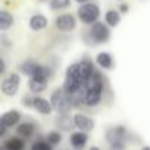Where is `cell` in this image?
<instances>
[{
  "label": "cell",
  "mask_w": 150,
  "mask_h": 150,
  "mask_svg": "<svg viewBox=\"0 0 150 150\" xmlns=\"http://www.w3.org/2000/svg\"><path fill=\"white\" fill-rule=\"evenodd\" d=\"M141 150H150V146H143Z\"/></svg>",
  "instance_id": "1f68e13d"
},
{
  "label": "cell",
  "mask_w": 150,
  "mask_h": 150,
  "mask_svg": "<svg viewBox=\"0 0 150 150\" xmlns=\"http://www.w3.org/2000/svg\"><path fill=\"white\" fill-rule=\"evenodd\" d=\"M5 71H6V65H5V60H3V59H0V72L3 74Z\"/></svg>",
  "instance_id": "83f0119b"
},
{
  "label": "cell",
  "mask_w": 150,
  "mask_h": 150,
  "mask_svg": "<svg viewBox=\"0 0 150 150\" xmlns=\"http://www.w3.org/2000/svg\"><path fill=\"white\" fill-rule=\"evenodd\" d=\"M110 150H125V140H119L110 144Z\"/></svg>",
  "instance_id": "484cf974"
},
{
  "label": "cell",
  "mask_w": 150,
  "mask_h": 150,
  "mask_svg": "<svg viewBox=\"0 0 150 150\" xmlns=\"http://www.w3.org/2000/svg\"><path fill=\"white\" fill-rule=\"evenodd\" d=\"M72 121H74V125L83 132H90L94 128V121L84 113H75Z\"/></svg>",
  "instance_id": "8992f818"
},
{
  "label": "cell",
  "mask_w": 150,
  "mask_h": 150,
  "mask_svg": "<svg viewBox=\"0 0 150 150\" xmlns=\"http://www.w3.org/2000/svg\"><path fill=\"white\" fill-rule=\"evenodd\" d=\"M75 25H77V21H75V18L72 15H60L57 19H56V27L57 30L60 31H72L75 28Z\"/></svg>",
  "instance_id": "ba28073f"
},
{
  "label": "cell",
  "mask_w": 150,
  "mask_h": 150,
  "mask_svg": "<svg viewBox=\"0 0 150 150\" xmlns=\"http://www.w3.org/2000/svg\"><path fill=\"white\" fill-rule=\"evenodd\" d=\"M77 2H80V3H84V5H86V2H88V0H77Z\"/></svg>",
  "instance_id": "d6a6232c"
},
{
  "label": "cell",
  "mask_w": 150,
  "mask_h": 150,
  "mask_svg": "<svg viewBox=\"0 0 150 150\" xmlns=\"http://www.w3.org/2000/svg\"><path fill=\"white\" fill-rule=\"evenodd\" d=\"M96 63L103 68V69H109L112 68L113 65V59H112V54L108 53V52H100L97 56H96Z\"/></svg>",
  "instance_id": "9a60e30c"
},
{
  "label": "cell",
  "mask_w": 150,
  "mask_h": 150,
  "mask_svg": "<svg viewBox=\"0 0 150 150\" xmlns=\"http://www.w3.org/2000/svg\"><path fill=\"white\" fill-rule=\"evenodd\" d=\"M69 6V0H52L50 2V8L53 11H59V9H65Z\"/></svg>",
  "instance_id": "cb8c5ba5"
},
{
  "label": "cell",
  "mask_w": 150,
  "mask_h": 150,
  "mask_svg": "<svg viewBox=\"0 0 150 150\" xmlns=\"http://www.w3.org/2000/svg\"><path fill=\"white\" fill-rule=\"evenodd\" d=\"M105 21H106V24L109 27H116L119 24V21H121V15L116 11H109L105 15Z\"/></svg>",
  "instance_id": "ffe728a7"
},
{
  "label": "cell",
  "mask_w": 150,
  "mask_h": 150,
  "mask_svg": "<svg viewBox=\"0 0 150 150\" xmlns=\"http://www.w3.org/2000/svg\"><path fill=\"white\" fill-rule=\"evenodd\" d=\"M121 12H124V13L128 12V6L127 5H121Z\"/></svg>",
  "instance_id": "f546056e"
},
{
  "label": "cell",
  "mask_w": 150,
  "mask_h": 150,
  "mask_svg": "<svg viewBox=\"0 0 150 150\" xmlns=\"http://www.w3.org/2000/svg\"><path fill=\"white\" fill-rule=\"evenodd\" d=\"M31 150H52V146L47 141H37V143H34Z\"/></svg>",
  "instance_id": "d4e9b609"
},
{
  "label": "cell",
  "mask_w": 150,
  "mask_h": 150,
  "mask_svg": "<svg viewBox=\"0 0 150 150\" xmlns=\"http://www.w3.org/2000/svg\"><path fill=\"white\" fill-rule=\"evenodd\" d=\"M28 87H30V91H31V93H41V91H44V90H46L47 83H41V81L30 80Z\"/></svg>",
  "instance_id": "44dd1931"
},
{
  "label": "cell",
  "mask_w": 150,
  "mask_h": 150,
  "mask_svg": "<svg viewBox=\"0 0 150 150\" xmlns=\"http://www.w3.org/2000/svg\"><path fill=\"white\" fill-rule=\"evenodd\" d=\"M125 137H127V129L122 125L113 127V128L106 131V140H108L109 144H112L115 141H119V140H125Z\"/></svg>",
  "instance_id": "9c48e42d"
},
{
  "label": "cell",
  "mask_w": 150,
  "mask_h": 150,
  "mask_svg": "<svg viewBox=\"0 0 150 150\" xmlns=\"http://www.w3.org/2000/svg\"><path fill=\"white\" fill-rule=\"evenodd\" d=\"M72 147L75 149H83L86 147L87 141H88V135L87 132H83V131H77V132H72L71 134V138H69Z\"/></svg>",
  "instance_id": "7c38bea8"
},
{
  "label": "cell",
  "mask_w": 150,
  "mask_h": 150,
  "mask_svg": "<svg viewBox=\"0 0 150 150\" xmlns=\"http://www.w3.org/2000/svg\"><path fill=\"white\" fill-rule=\"evenodd\" d=\"M25 141L18 137H11L5 141V150H24Z\"/></svg>",
  "instance_id": "e0dca14e"
},
{
  "label": "cell",
  "mask_w": 150,
  "mask_h": 150,
  "mask_svg": "<svg viewBox=\"0 0 150 150\" xmlns=\"http://www.w3.org/2000/svg\"><path fill=\"white\" fill-rule=\"evenodd\" d=\"M22 103H24L27 108H33V106H34V97L25 96V97H22Z\"/></svg>",
  "instance_id": "4316f807"
},
{
  "label": "cell",
  "mask_w": 150,
  "mask_h": 150,
  "mask_svg": "<svg viewBox=\"0 0 150 150\" xmlns=\"http://www.w3.org/2000/svg\"><path fill=\"white\" fill-rule=\"evenodd\" d=\"M19 121H21V113L18 110L12 109V110H8V112H5L2 115L0 124L5 125V127H13V125L19 124Z\"/></svg>",
  "instance_id": "30bf717a"
},
{
  "label": "cell",
  "mask_w": 150,
  "mask_h": 150,
  "mask_svg": "<svg viewBox=\"0 0 150 150\" xmlns=\"http://www.w3.org/2000/svg\"><path fill=\"white\" fill-rule=\"evenodd\" d=\"M50 102H52V106L53 109L57 112V113H68L71 110V102L65 93L63 88H56L53 93H52V97H50Z\"/></svg>",
  "instance_id": "7a4b0ae2"
},
{
  "label": "cell",
  "mask_w": 150,
  "mask_h": 150,
  "mask_svg": "<svg viewBox=\"0 0 150 150\" xmlns=\"http://www.w3.org/2000/svg\"><path fill=\"white\" fill-rule=\"evenodd\" d=\"M78 16L84 24H96L100 16V9L94 3H86V5L80 6Z\"/></svg>",
  "instance_id": "3957f363"
},
{
  "label": "cell",
  "mask_w": 150,
  "mask_h": 150,
  "mask_svg": "<svg viewBox=\"0 0 150 150\" xmlns=\"http://www.w3.org/2000/svg\"><path fill=\"white\" fill-rule=\"evenodd\" d=\"M90 35H91V38L96 43H105V41L109 40L110 31H109V28L103 22H96L90 28Z\"/></svg>",
  "instance_id": "5b68a950"
},
{
  "label": "cell",
  "mask_w": 150,
  "mask_h": 150,
  "mask_svg": "<svg viewBox=\"0 0 150 150\" xmlns=\"http://www.w3.org/2000/svg\"><path fill=\"white\" fill-rule=\"evenodd\" d=\"M46 140H47V143H49L50 146L59 144V143L62 141V134H60L59 131H50V132L47 134Z\"/></svg>",
  "instance_id": "603a6c76"
},
{
  "label": "cell",
  "mask_w": 150,
  "mask_h": 150,
  "mask_svg": "<svg viewBox=\"0 0 150 150\" xmlns=\"http://www.w3.org/2000/svg\"><path fill=\"white\" fill-rule=\"evenodd\" d=\"M50 77H52V71H50V68L43 66V65L38 63V66H37L34 75H33L30 80H35V81H41V83H47Z\"/></svg>",
  "instance_id": "4fadbf2b"
},
{
  "label": "cell",
  "mask_w": 150,
  "mask_h": 150,
  "mask_svg": "<svg viewBox=\"0 0 150 150\" xmlns=\"http://www.w3.org/2000/svg\"><path fill=\"white\" fill-rule=\"evenodd\" d=\"M72 122H74V121H71V118H69L66 113H63L62 116H59V119L56 121L57 127H59V128H62V129H65V131H68V129L71 128Z\"/></svg>",
  "instance_id": "7402d4cb"
},
{
  "label": "cell",
  "mask_w": 150,
  "mask_h": 150,
  "mask_svg": "<svg viewBox=\"0 0 150 150\" xmlns=\"http://www.w3.org/2000/svg\"><path fill=\"white\" fill-rule=\"evenodd\" d=\"M16 132H18V135H21L24 138H28L34 134V125L31 122H22V124L18 125Z\"/></svg>",
  "instance_id": "ac0fdd59"
},
{
  "label": "cell",
  "mask_w": 150,
  "mask_h": 150,
  "mask_svg": "<svg viewBox=\"0 0 150 150\" xmlns=\"http://www.w3.org/2000/svg\"><path fill=\"white\" fill-rule=\"evenodd\" d=\"M103 94V80L99 72H94V75L86 81V97H84V105L94 108L100 103Z\"/></svg>",
  "instance_id": "6da1fadb"
},
{
  "label": "cell",
  "mask_w": 150,
  "mask_h": 150,
  "mask_svg": "<svg viewBox=\"0 0 150 150\" xmlns=\"http://www.w3.org/2000/svg\"><path fill=\"white\" fill-rule=\"evenodd\" d=\"M19 86H21V77L16 72H12L2 81L0 88H2V93L5 96H15L19 90Z\"/></svg>",
  "instance_id": "277c9868"
},
{
  "label": "cell",
  "mask_w": 150,
  "mask_h": 150,
  "mask_svg": "<svg viewBox=\"0 0 150 150\" xmlns=\"http://www.w3.org/2000/svg\"><path fill=\"white\" fill-rule=\"evenodd\" d=\"M78 71H80V75H81V78L84 80V83L88 81L93 75H94V72H96L93 62H91L90 59H87V57L78 62Z\"/></svg>",
  "instance_id": "52a82bcc"
},
{
  "label": "cell",
  "mask_w": 150,
  "mask_h": 150,
  "mask_svg": "<svg viewBox=\"0 0 150 150\" xmlns=\"http://www.w3.org/2000/svg\"><path fill=\"white\" fill-rule=\"evenodd\" d=\"M6 128H8V127H5V125H2V124H0V135H2V137L6 134Z\"/></svg>",
  "instance_id": "f1b7e54d"
},
{
  "label": "cell",
  "mask_w": 150,
  "mask_h": 150,
  "mask_svg": "<svg viewBox=\"0 0 150 150\" xmlns=\"http://www.w3.org/2000/svg\"><path fill=\"white\" fill-rule=\"evenodd\" d=\"M12 24H13V16L9 12H6V11L0 12V30L6 31L8 28L12 27Z\"/></svg>",
  "instance_id": "d6986e66"
},
{
  "label": "cell",
  "mask_w": 150,
  "mask_h": 150,
  "mask_svg": "<svg viewBox=\"0 0 150 150\" xmlns=\"http://www.w3.org/2000/svg\"><path fill=\"white\" fill-rule=\"evenodd\" d=\"M90 150H102V149L97 147V146H93V147H90Z\"/></svg>",
  "instance_id": "4dcf8cb0"
},
{
  "label": "cell",
  "mask_w": 150,
  "mask_h": 150,
  "mask_svg": "<svg viewBox=\"0 0 150 150\" xmlns=\"http://www.w3.org/2000/svg\"><path fill=\"white\" fill-rule=\"evenodd\" d=\"M33 108L41 115H50L52 110H53L52 102H49L47 99H43V97H34V106Z\"/></svg>",
  "instance_id": "8fae6325"
},
{
  "label": "cell",
  "mask_w": 150,
  "mask_h": 150,
  "mask_svg": "<svg viewBox=\"0 0 150 150\" xmlns=\"http://www.w3.org/2000/svg\"><path fill=\"white\" fill-rule=\"evenodd\" d=\"M47 27V18L43 15H34L30 19V28L33 31H41Z\"/></svg>",
  "instance_id": "5bb4252c"
},
{
  "label": "cell",
  "mask_w": 150,
  "mask_h": 150,
  "mask_svg": "<svg viewBox=\"0 0 150 150\" xmlns=\"http://www.w3.org/2000/svg\"><path fill=\"white\" fill-rule=\"evenodd\" d=\"M37 66H38V63L37 62H34V60H25V62H22L21 65H19V71L24 74V75H27V77H33L34 75V72H35V69H37Z\"/></svg>",
  "instance_id": "2e32d148"
}]
</instances>
